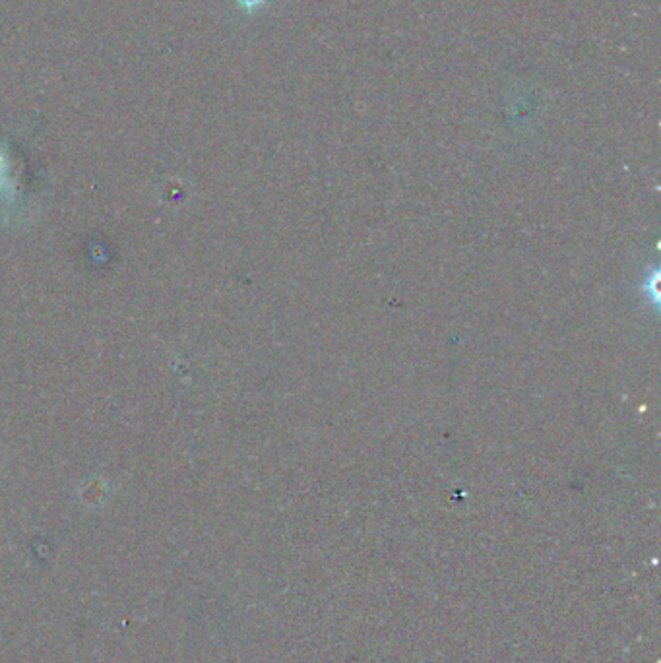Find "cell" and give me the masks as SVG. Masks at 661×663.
Wrapping results in <instances>:
<instances>
[{"mask_svg":"<svg viewBox=\"0 0 661 663\" xmlns=\"http://www.w3.org/2000/svg\"><path fill=\"white\" fill-rule=\"evenodd\" d=\"M268 0H237V4H239V9L245 10V12H257V10L262 9Z\"/></svg>","mask_w":661,"mask_h":663,"instance_id":"cell-1","label":"cell"},{"mask_svg":"<svg viewBox=\"0 0 661 663\" xmlns=\"http://www.w3.org/2000/svg\"><path fill=\"white\" fill-rule=\"evenodd\" d=\"M0 172H2V159H0Z\"/></svg>","mask_w":661,"mask_h":663,"instance_id":"cell-2","label":"cell"}]
</instances>
